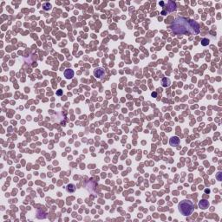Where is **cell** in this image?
I'll use <instances>...</instances> for the list:
<instances>
[{
	"label": "cell",
	"instance_id": "9a60e30c",
	"mask_svg": "<svg viewBox=\"0 0 222 222\" xmlns=\"http://www.w3.org/2000/svg\"><path fill=\"white\" fill-rule=\"evenodd\" d=\"M206 193H207V194H209V193H210V190H209V189H206Z\"/></svg>",
	"mask_w": 222,
	"mask_h": 222
},
{
	"label": "cell",
	"instance_id": "ba28073f",
	"mask_svg": "<svg viewBox=\"0 0 222 222\" xmlns=\"http://www.w3.org/2000/svg\"><path fill=\"white\" fill-rule=\"evenodd\" d=\"M171 84V81L169 80V78H162V80H161V85L163 86V87L167 88V87H169Z\"/></svg>",
	"mask_w": 222,
	"mask_h": 222
},
{
	"label": "cell",
	"instance_id": "8fae6325",
	"mask_svg": "<svg viewBox=\"0 0 222 222\" xmlns=\"http://www.w3.org/2000/svg\"><path fill=\"white\" fill-rule=\"evenodd\" d=\"M43 7H44V10L48 11V10H50V8H51V4H49V3H44V4H43Z\"/></svg>",
	"mask_w": 222,
	"mask_h": 222
},
{
	"label": "cell",
	"instance_id": "30bf717a",
	"mask_svg": "<svg viewBox=\"0 0 222 222\" xmlns=\"http://www.w3.org/2000/svg\"><path fill=\"white\" fill-rule=\"evenodd\" d=\"M209 39H207V38H203V39L201 40V44L203 46H207V45H208L209 44Z\"/></svg>",
	"mask_w": 222,
	"mask_h": 222
},
{
	"label": "cell",
	"instance_id": "277c9868",
	"mask_svg": "<svg viewBox=\"0 0 222 222\" xmlns=\"http://www.w3.org/2000/svg\"><path fill=\"white\" fill-rule=\"evenodd\" d=\"M167 12H173L176 10V4L173 1H168L167 2Z\"/></svg>",
	"mask_w": 222,
	"mask_h": 222
},
{
	"label": "cell",
	"instance_id": "5b68a950",
	"mask_svg": "<svg viewBox=\"0 0 222 222\" xmlns=\"http://www.w3.org/2000/svg\"><path fill=\"white\" fill-rule=\"evenodd\" d=\"M169 143L171 146L173 147H177L180 144V138L178 136H173L171 137V139L169 140Z\"/></svg>",
	"mask_w": 222,
	"mask_h": 222
},
{
	"label": "cell",
	"instance_id": "6da1fadb",
	"mask_svg": "<svg viewBox=\"0 0 222 222\" xmlns=\"http://www.w3.org/2000/svg\"><path fill=\"white\" fill-rule=\"evenodd\" d=\"M171 30L177 35H197L199 33V25L194 20L178 17L174 21Z\"/></svg>",
	"mask_w": 222,
	"mask_h": 222
},
{
	"label": "cell",
	"instance_id": "7a4b0ae2",
	"mask_svg": "<svg viewBox=\"0 0 222 222\" xmlns=\"http://www.w3.org/2000/svg\"><path fill=\"white\" fill-rule=\"evenodd\" d=\"M178 208L182 215L189 216L194 211V204L192 201L188 200V199H184V200L180 201V203H179Z\"/></svg>",
	"mask_w": 222,
	"mask_h": 222
},
{
	"label": "cell",
	"instance_id": "52a82bcc",
	"mask_svg": "<svg viewBox=\"0 0 222 222\" xmlns=\"http://www.w3.org/2000/svg\"><path fill=\"white\" fill-rule=\"evenodd\" d=\"M64 76L66 79H71L74 76V71L73 70H70V69H67L64 71Z\"/></svg>",
	"mask_w": 222,
	"mask_h": 222
},
{
	"label": "cell",
	"instance_id": "5bb4252c",
	"mask_svg": "<svg viewBox=\"0 0 222 222\" xmlns=\"http://www.w3.org/2000/svg\"><path fill=\"white\" fill-rule=\"evenodd\" d=\"M156 95H156V93H155V92H154V93H152V96L156 97Z\"/></svg>",
	"mask_w": 222,
	"mask_h": 222
},
{
	"label": "cell",
	"instance_id": "9c48e42d",
	"mask_svg": "<svg viewBox=\"0 0 222 222\" xmlns=\"http://www.w3.org/2000/svg\"><path fill=\"white\" fill-rule=\"evenodd\" d=\"M66 189L69 193H74V192L76 191V186H75L74 184H69L68 186H67Z\"/></svg>",
	"mask_w": 222,
	"mask_h": 222
},
{
	"label": "cell",
	"instance_id": "3957f363",
	"mask_svg": "<svg viewBox=\"0 0 222 222\" xmlns=\"http://www.w3.org/2000/svg\"><path fill=\"white\" fill-rule=\"evenodd\" d=\"M105 74V71L104 70H103V68H96L95 70H94V76H95L96 78H99V79H101V78L103 77V76H104Z\"/></svg>",
	"mask_w": 222,
	"mask_h": 222
},
{
	"label": "cell",
	"instance_id": "7c38bea8",
	"mask_svg": "<svg viewBox=\"0 0 222 222\" xmlns=\"http://www.w3.org/2000/svg\"><path fill=\"white\" fill-rule=\"evenodd\" d=\"M220 175H221V173H220V172H219L218 175H217V178H218L219 180H221V177H220Z\"/></svg>",
	"mask_w": 222,
	"mask_h": 222
},
{
	"label": "cell",
	"instance_id": "4fadbf2b",
	"mask_svg": "<svg viewBox=\"0 0 222 222\" xmlns=\"http://www.w3.org/2000/svg\"><path fill=\"white\" fill-rule=\"evenodd\" d=\"M57 95H61V94H62V90H58V91H57Z\"/></svg>",
	"mask_w": 222,
	"mask_h": 222
},
{
	"label": "cell",
	"instance_id": "8992f818",
	"mask_svg": "<svg viewBox=\"0 0 222 222\" xmlns=\"http://www.w3.org/2000/svg\"><path fill=\"white\" fill-rule=\"evenodd\" d=\"M198 206H199V208L200 209H207L209 207V202L207 199H201L199 202V205Z\"/></svg>",
	"mask_w": 222,
	"mask_h": 222
}]
</instances>
